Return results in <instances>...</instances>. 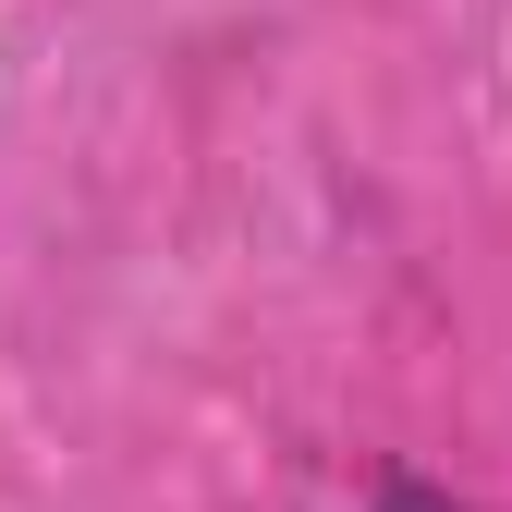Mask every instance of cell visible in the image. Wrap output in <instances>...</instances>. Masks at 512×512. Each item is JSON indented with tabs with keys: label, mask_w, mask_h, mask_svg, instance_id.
<instances>
[{
	"label": "cell",
	"mask_w": 512,
	"mask_h": 512,
	"mask_svg": "<svg viewBox=\"0 0 512 512\" xmlns=\"http://www.w3.org/2000/svg\"><path fill=\"white\" fill-rule=\"evenodd\" d=\"M378 512H452V500H439V488H391V500H378Z\"/></svg>",
	"instance_id": "obj_1"
}]
</instances>
